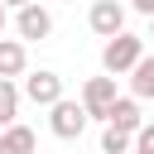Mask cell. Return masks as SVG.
<instances>
[{"label": "cell", "mask_w": 154, "mask_h": 154, "mask_svg": "<svg viewBox=\"0 0 154 154\" xmlns=\"http://www.w3.org/2000/svg\"><path fill=\"white\" fill-rule=\"evenodd\" d=\"M140 58H144V38H140V34H116V38L101 48V67H106V77L135 72Z\"/></svg>", "instance_id": "1"}, {"label": "cell", "mask_w": 154, "mask_h": 154, "mask_svg": "<svg viewBox=\"0 0 154 154\" xmlns=\"http://www.w3.org/2000/svg\"><path fill=\"white\" fill-rule=\"evenodd\" d=\"M116 77H87L82 82V106L91 120H111V106H116Z\"/></svg>", "instance_id": "2"}, {"label": "cell", "mask_w": 154, "mask_h": 154, "mask_svg": "<svg viewBox=\"0 0 154 154\" xmlns=\"http://www.w3.org/2000/svg\"><path fill=\"white\" fill-rule=\"evenodd\" d=\"M87 120H91V116H87V106H82V101H67V96L48 111V130H53L58 140H77V135L87 130Z\"/></svg>", "instance_id": "3"}, {"label": "cell", "mask_w": 154, "mask_h": 154, "mask_svg": "<svg viewBox=\"0 0 154 154\" xmlns=\"http://www.w3.org/2000/svg\"><path fill=\"white\" fill-rule=\"evenodd\" d=\"M87 24H91V34H101V38L111 43L116 34H125V5H120V0H96L91 14H87Z\"/></svg>", "instance_id": "4"}, {"label": "cell", "mask_w": 154, "mask_h": 154, "mask_svg": "<svg viewBox=\"0 0 154 154\" xmlns=\"http://www.w3.org/2000/svg\"><path fill=\"white\" fill-rule=\"evenodd\" d=\"M24 96H29L34 106H48V111H53V106L63 101V77L48 72V67H38V72L24 77Z\"/></svg>", "instance_id": "5"}, {"label": "cell", "mask_w": 154, "mask_h": 154, "mask_svg": "<svg viewBox=\"0 0 154 154\" xmlns=\"http://www.w3.org/2000/svg\"><path fill=\"white\" fill-rule=\"evenodd\" d=\"M14 29H19V43H24V38H48V34H53V14L34 0L29 10H19V14H14Z\"/></svg>", "instance_id": "6"}, {"label": "cell", "mask_w": 154, "mask_h": 154, "mask_svg": "<svg viewBox=\"0 0 154 154\" xmlns=\"http://www.w3.org/2000/svg\"><path fill=\"white\" fill-rule=\"evenodd\" d=\"M106 125H116V130H125V135H140V130H144L140 101H135V96H120V101L111 106V120H106Z\"/></svg>", "instance_id": "7"}, {"label": "cell", "mask_w": 154, "mask_h": 154, "mask_svg": "<svg viewBox=\"0 0 154 154\" xmlns=\"http://www.w3.org/2000/svg\"><path fill=\"white\" fill-rule=\"evenodd\" d=\"M24 67H29L24 43H19V38H0V77L14 82V77H24Z\"/></svg>", "instance_id": "8"}, {"label": "cell", "mask_w": 154, "mask_h": 154, "mask_svg": "<svg viewBox=\"0 0 154 154\" xmlns=\"http://www.w3.org/2000/svg\"><path fill=\"white\" fill-rule=\"evenodd\" d=\"M34 149H38V140H34L29 125H10V130H0V154H34Z\"/></svg>", "instance_id": "9"}, {"label": "cell", "mask_w": 154, "mask_h": 154, "mask_svg": "<svg viewBox=\"0 0 154 154\" xmlns=\"http://www.w3.org/2000/svg\"><path fill=\"white\" fill-rule=\"evenodd\" d=\"M130 96H135V101H149V96H154V53H144L140 67L130 72Z\"/></svg>", "instance_id": "10"}, {"label": "cell", "mask_w": 154, "mask_h": 154, "mask_svg": "<svg viewBox=\"0 0 154 154\" xmlns=\"http://www.w3.org/2000/svg\"><path fill=\"white\" fill-rule=\"evenodd\" d=\"M14 116H19V87L0 77V130H10V125H19Z\"/></svg>", "instance_id": "11"}, {"label": "cell", "mask_w": 154, "mask_h": 154, "mask_svg": "<svg viewBox=\"0 0 154 154\" xmlns=\"http://www.w3.org/2000/svg\"><path fill=\"white\" fill-rule=\"evenodd\" d=\"M130 149H135V135H125V130H116V125L101 130V154H130Z\"/></svg>", "instance_id": "12"}, {"label": "cell", "mask_w": 154, "mask_h": 154, "mask_svg": "<svg viewBox=\"0 0 154 154\" xmlns=\"http://www.w3.org/2000/svg\"><path fill=\"white\" fill-rule=\"evenodd\" d=\"M135 154H154V120H144V130L135 135Z\"/></svg>", "instance_id": "13"}, {"label": "cell", "mask_w": 154, "mask_h": 154, "mask_svg": "<svg viewBox=\"0 0 154 154\" xmlns=\"http://www.w3.org/2000/svg\"><path fill=\"white\" fill-rule=\"evenodd\" d=\"M0 5H5V10H14V14H19V10H29V5H34V0H0Z\"/></svg>", "instance_id": "14"}, {"label": "cell", "mask_w": 154, "mask_h": 154, "mask_svg": "<svg viewBox=\"0 0 154 154\" xmlns=\"http://www.w3.org/2000/svg\"><path fill=\"white\" fill-rule=\"evenodd\" d=\"M130 5H135L140 14H149V19H154V0H130Z\"/></svg>", "instance_id": "15"}, {"label": "cell", "mask_w": 154, "mask_h": 154, "mask_svg": "<svg viewBox=\"0 0 154 154\" xmlns=\"http://www.w3.org/2000/svg\"><path fill=\"white\" fill-rule=\"evenodd\" d=\"M5 19H10V10H5V5H0V34H5Z\"/></svg>", "instance_id": "16"}, {"label": "cell", "mask_w": 154, "mask_h": 154, "mask_svg": "<svg viewBox=\"0 0 154 154\" xmlns=\"http://www.w3.org/2000/svg\"><path fill=\"white\" fill-rule=\"evenodd\" d=\"M149 34H154V19H149Z\"/></svg>", "instance_id": "17"}]
</instances>
